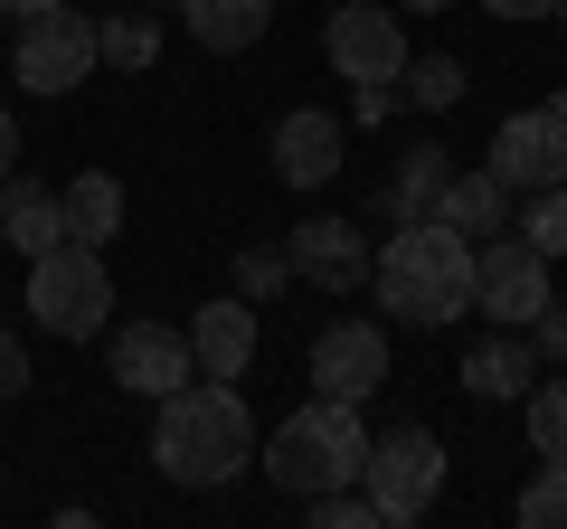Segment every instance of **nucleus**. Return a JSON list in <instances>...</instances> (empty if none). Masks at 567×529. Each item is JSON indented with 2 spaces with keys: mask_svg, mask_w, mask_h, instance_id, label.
Segmentation results:
<instances>
[{
  "mask_svg": "<svg viewBox=\"0 0 567 529\" xmlns=\"http://www.w3.org/2000/svg\"><path fill=\"white\" fill-rule=\"evenodd\" d=\"M284 284H293V264H284V246H246V256H237V293H246V303H275Z\"/></svg>",
  "mask_w": 567,
  "mask_h": 529,
  "instance_id": "obj_26",
  "label": "nucleus"
},
{
  "mask_svg": "<svg viewBox=\"0 0 567 529\" xmlns=\"http://www.w3.org/2000/svg\"><path fill=\"white\" fill-rule=\"evenodd\" d=\"M529 378H539V341H529V331H492V341L464 350V387L473 397H520Z\"/></svg>",
  "mask_w": 567,
  "mask_h": 529,
  "instance_id": "obj_15",
  "label": "nucleus"
},
{
  "mask_svg": "<svg viewBox=\"0 0 567 529\" xmlns=\"http://www.w3.org/2000/svg\"><path fill=\"white\" fill-rule=\"evenodd\" d=\"M398 10H406V20H416V10H454V0H398Z\"/></svg>",
  "mask_w": 567,
  "mask_h": 529,
  "instance_id": "obj_33",
  "label": "nucleus"
},
{
  "mask_svg": "<svg viewBox=\"0 0 567 529\" xmlns=\"http://www.w3.org/2000/svg\"><path fill=\"white\" fill-rule=\"evenodd\" d=\"M284 264H293L303 284H322V293H360L369 284V237L350 218H303L284 237Z\"/></svg>",
  "mask_w": 567,
  "mask_h": 529,
  "instance_id": "obj_12",
  "label": "nucleus"
},
{
  "mask_svg": "<svg viewBox=\"0 0 567 529\" xmlns=\"http://www.w3.org/2000/svg\"><path fill=\"white\" fill-rule=\"evenodd\" d=\"M520 520L529 529H567V464L558 454H539V483L520 491Z\"/></svg>",
  "mask_w": 567,
  "mask_h": 529,
  "instance_id": "obj_25",
  "label": "nucleus"
},
{
  "mask_svg": "<svg viewBox=\"0 0 567 529\" xmlns=\"http://www.w3.org/2000/svg\"><path fill=\"white\" fill-rule=\"evenodd\" d=\"M20 387H29V350L10 341V331H0V407H10V397H20Z\"/></svg>",
  "mask_w": 567,
  "mask_h": 529,
  "instance_id": "obj_29",
  "label": "nucleus"
},
{
  "mask_svg": "<svg viewBox=\"0 0 567 529\" xmlns=\"http://www.w3.org/2000/svg\"><path fill=\"white\" fill-rule=\"evenodd\" d=\"M341 114H322V104H293V114L275 123V180L284 189H322L331 170H341Z\"/></svg>",
  "mask_w": 567,
  "mask_h": 529,
  "instance_id": "obj_13",
  "label": "nucleus"
},
{
  "mask_svg": "<svg viewBox=\"0 0 567 529\" xmlns=\"http://www.w3.org/2000/svg\"><path fill=\"white\" fill-rule=\"evenodd\" d=\"M360 491H369V510H379V529L425 520V510H435V491H445V445H435L425 426H388V435H369Z\"/></svg>",
  "mask_w": 567,
  "mask_h": 529,
  "instance_id": "obj_5",
  "label": "nucleus"
},
{
  "mask_svg": "<svg viewBox=\"0 0 567 529\" xmlns=\"http://www.w3.org/2000/svg\"><path fill=\"white\" fill-rule=\"evenodd\" d=\"M548 20H567V0H558V10H548Z\"/></svg>",
  "mask_w": 567,
  "mask_h": 529,
  "instance_id": "obj_34",
  "label": "nucleus"
},
{
  "mask_svg": "<svg viewBox=\"0 0 567 529\" xmlns=\"http://www.w3.org/2000/svg\"><path fill=\"white\" fill-rule=\"evenodd\" d=\"M511 237L539 246V256L558 264V256H567V180H558V189H529V208H520V227H511Z\"/></svg>",
  "mask_w": 567,
  "mask_h": 529,
  "instance_id": "obj_23",
  "label": "nucleus"
},
{
  "mask_svg": "<svg viewBox=\"0 0 567 529\" xmlns=\"http://www.w3.org/2000/svg\"><path fill=\"white\" fill-rule=\"evenodd\" d=\"M10 162H20V123L0 114V180H10Z\"/></svg>",
  "mask_w": 567,
  "mask_h": 529,
  "instance_id": "obj_31",
  "label": "nucleus"
},
{
  "mask_svg": "<svg viewBox=\"0 0 567 529\" xmlns=\"http://www.w3.org/2000/svg\"><path fill=\"white\" fill-rule=\"evenodd\" d=\"M492 180L511 189V199H529V189H558L567 180V95L529 104V114H511L502 133H492Z\"/></svg>",
  "mask_w": 567,
  "mask_h": 529,
  "instance_id": "obj_8",
  "label": "nucleus"
},
{
  "mask_svg": "<svg viewBox=\"0 0 567 529\" xmlns=\"http://www.w3.org/2000/svg\"><path fill=\"white\" fill-rule=\"evenodd\" d=\"M529 341H539L548 360H558V350H567V303H558V293H548V303H539V322H529Z\"/></svg>",
  "mask_w": 567,
  "mask_h": 529,
  "instance_id": "obj_28",
  "label": "nucleus"
},
{
  "mask_svg": "<svg viewBox=\"0 0 567 529\" xmlns=\"http://www.w3.org/2000/svg\"><path fill=\"white\" fill-rule=\"evenodd\" d=\"M0 20H10V0H0Z\"/></svg>",
  "mask_w": 567,
  "mask_h": 529,
  "instance_id": "obj_35",
  "label": "nucleus"
},
{
  "mask_svg": "<svg viewBox=\"0 0 567 529\" xmlns=\"http://www.w3.org/2000/svg\"><path fill=\"white\" fill-rule=\"evenodd\" d=\"M181 20L199 48H218V58H237V48H256L265 29H275V0H181Z\"/></svg>",
  "mask_w": 567,
  "mask_h": 529,
  "instance_id": "obj_17",
  "label": "nucleus"
},
{
  "mask_svg": "<svg viewBox=\"0 0 567 529\" xmlns=\"http://www.w3.org/2000/svg\"><path fill=\"white\" fill-rule=\"evenodd\" d=\"M58 208H66V237L104 246V237L123 227V180H114V170H76V180L58 189Z\"/></svg>",
  "mask_w": 567,
  "mask_h": 529,
  "instance_id": "obj_20",
  "label": "nucleus"
},
{
  "mask_svg": "<svg viewBox=\"0 0 567 529\" xmlns=\"http://www.w3.org/2000/svg\"><path fill=\"white\" fill-rule=\"evenodd\" d=\"M152 58H162V29H152V20H133V10L95 20V66H133V76H142Z\"/></svg>",
  "mask_w": 567,
  "mask_h": 529,
  "instance_id": "obj_21",
  "label": "nucleus"
},
{
  "mask_svg": "<svg viewBox=\"0 0 567 529\" xmlns=\"http://www.w3.org/2000/svg\"><path fill=\"white\" fill-rule=\"evenodd\" d=\"M435 218H445L454 237H502L511 227V189L492 180V170H454L445 199H435Z\"/></svg>",
  "mask_w": 567,
  "mask_h": 529,
  "instance_id": "obj_19",
  "label": "nucleus"
},
{
  "mask_svg": "<svg viewBox=\"0 0 567 529\" xmlns=\"http://www.w3.org/2000/svg\"><path fill=\"white\" fill-rule=\"evenodd\" d=\"M445 180H454V152L445 143H406L398 170H388V218H435Z\"/></svg>",
  "mask_w": 567,
  "mask_h": 529,
  "instance_id": "obj_18",
  "label": "nucleus"
},
{
  "mask_svg": "<svg viewBox=\"0 0 567 529\" xmlns=\"http://www.w3.org/2000/svg\"><path fill=\"white\" fill-rule=\"evenodd\" d=\"M322 58L341 85H398L406 66V10L398 0H341L322 29Z\"/></svg>",
  "mask_w": 567,
  "mask_h": 529,
  "instance_id": "obj_6",
  "label": "nucleus"
},
{
  "mask_svg": "<svg viewBox=\"0 0 567 529\" xmlns=\"http://www.w3.org/2000/svg\"><path fill=\"white\" fill-rule=\"evenodd\" d=\"M398 85H406V95L425 104V114H445V104H464V66H454V58H406V66H398Z\"/></svg>",
  "mask_w": 567,
  "mask_h": 529,
  "instance_id": "obj_24",
  "label": "nucleus"
},
{
  "mask_svg": "<svg viewBox=\"0 0 567 529\" xmlns=\"http://www.w3.org/2000/svg\"><path fill=\"white\" fill-rule=\"evenodd\" d=\"M29 312H39V331H58V341H95L104 312H114V274H104V246L58 237L48 256H29Z\"/></svg>",
  "mask_w": 567,
  "mask_h": 529,
  "instance_id": "obj_4",
  "label": "nucleus"
},
{
  "mask_svg": "<svg viewBox=\"0 0 567 529\" xmlns=\"http://www.w3.org/2000/svg\"><path fill=\"white\" fill-rule=\"evenodd\" d=\"M58 237H66L58 189H39V180H0V246H20V256H48Z\"/></svg>",
  "mask_w": 567,
  "mask_h": 529,
  "instance_id": "obj_16",
  "label": "nucleus"
},
{
  "mask_svg": "<svg viewBox=\"0 0 567 529\" xmlns=\"http://www.w3.org/2000/svg\"><path fill=\"white\" fill-rule=\"evenodd\" d=\"M10 66H20L29 95H76L85 76H95V20L85 10H39V20H20V48H10Z\"/></svg>",
  "mask_w": 567,
  "mask_h": 529,
  "instance_id": "obj_7",
  "label": "nucleus"
},
{
  "mask_svg": "<svg viewBox=\"0 0 567 529\" xmlns=\"http://www.w3.org/2000/svg\"><path fill=\"white\" fill-rule=\"evenodd\" d=\"M189 360H199V378H246V360H256V312H246V293L189 312Z\"/></svg>",
  "mask_w": 567,
  "mask_h": 529,
  "instance_id": "obj_14",
  "label": "nucleus"
},
{
  "mask_svg": "<svg viewBox=\"0 0 567 529\" xmlns=\"http://www.w3.org/2000/svg\"><path fill=\"white\" fill-rule=\"evenodd\" d=\"M39 10H58V0H10V20H39Z\"/></svg>",
  "mask_w": 567,
  "mask_h": 529,
  "instance_id": "obj_32",
  "label": "nucleus"
},
{
  "mask_svg": "<svg viewBox=\"0 0 567 529\" xmlns=\"http://www.w3.org/2000/svg\"><path fill=\"white\" fill-rule=\"evenodd\" d=\"M520 426H529V445H539V454H558V464H567V378H529L520 387Z\"/></svg>",
  "mask_w": 567,
  "mask_h": 529,
  "instance_id": "obj_22",
  "label": "nucleus"
},
{
  "mask_svg": "<svg viewBox=\"0 0 567 529\" xmlns=\"http://www.w3.org/2000/svg\"><path fill=\"white\" fill-rule=\"evenodd\" d=\"M539 303H548V256L539 246H520L511 227L473 246V312H492L502 331H529Z\"/></svg>",
  "mask_w": 567,
  "mask_h": 529,
  "instance_id": "obj_9",
  "label": "nucleus"
},
{
  "mask_svg": "<svg viewBox=\"0 0 567 529\" xmlns=\"http://www.w3.org/2000/svg\"><path fill=\"white\" fill-rule=\"evenodd\" d=\"M492 20H548V10H558V0H483Z\"/></svg>",
  "mask_w": 567,
  "mask_h": 529,
  "instance_id": "obj_30",
  "label": "nucleus"
},
{
  "mask_svg": "<svg viewBox=\"0 0 567 529\" xmlns=\"http://www.w3.org/2000/svg\"><path fill=\"white\" fill-rule=\"evenodd\" d=\"M369 284L406 331H445L473 312V237H454L445 218H398V237L369 256Z\"/></svg>",
  "mask_w": 567,
  "mask_h": 529,
  "instance_id": "obj_2",
  "label": "nucleus"
},
{
  "mask_svg": "<svg viewBox=\"0 0 567 529\" xmlns=\"http://www.w3.org/2000/svg\"><path fill=\"white\" fill-rule=\"evenodd\" d=\"M312 529H379V510L360 483H341V491H312Z\"/></svg>",
  "mask_w": 567,
  "mask_h": 529,
  "instance_id": "obj_27",
  "label": "nucleus"
},
{
  "mask_svg": "<svg viewBox=\"0 0 567 529\" xmlns=\"http://www.w3.org/2000/svg\"><path fill=\"white\" fill-rule=\"evenodd\" d=\"M312 387L322 397H350V407H369L388 387V331L379 322H331L322 341H312Z\"/></svg>",
  "mask_w": 567,
  "mask_h": 529,
  "instance_id": "obj_11",
  "label": "nucleus"
},
{
  "mask_svg": "<svg viewBox=\"0 0 567 529\" xmlns=\"http://www.w3.org/2000/svg\"><path fill=\"white\" fill-rule=\"evenodd\" d=\"M152 464L171 473L181 491H218L256 464V416H246L237 378H189L162 397L152 416Z\"/></svg>",
  "mask_w": 567,
  "mask_h": 529,
  "instance_id": "obj_1",
  "label": "nucleus"
},
{
  "mask_svg": "<svg viewBox=\"0 0 567 529\" xmlns=\"http://www.w3.org/2000/svg\"><path fill=\"white\" fill-rule=\"evenodd\" d=\"M256 464L275 473L284 491H341V483H360V464H369V426H360V407L350 397H312V407H293L275 435H256Z\"/></svg>",
  "mask_w": 567,
  "mask_h": 529,
  "instance_id": "obj_3",
  "label": "nucleus"
},
{
  "mask_svg": "<svg viewBox=\"0 0 567 529\" xmlns=\"http://www.w3.org/2000/svg\"><path fill=\"white\" fill-rule=\"evenodd\" d=\"M189 378H199L189 331H171V322H123V331H114V387H133V397L162 407L171 387H189Z\"/></svg>",
  "mask_w": 567,
  "mask_h": 529,
  "instance_id": "obj_10",
  "label": "nucleus"
}]
</instances>
